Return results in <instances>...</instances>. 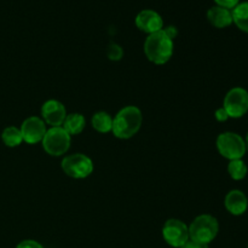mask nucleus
Instances as JSON below:
<instances>
[{
	"label": "nucleus",
	"mask_w": 248,
	"mask_h": 248,
	"mask_svg": "<svg viewBox=\"0 0 248 248\" xmlns=\"http://www.w3.org/2000/svg\"><path fill=\"white\" fill-rule=\"evenodd\" d=\"M245 142H246V148H247V150H248V133H247V136H246V140H245Z\"/></svg>",
	"instance_id": "nucleus-25"
},
{
	"label": "nucleus",
	"mask_w": 248,
	"mask_h": 248,
	"mask_svg": "<svg viewBox=\"0 0 248 248\" xmlns=\"http://www.w3.org/2000/svg\"><path fill=\"white\" fill-rule=\"evenodd\" d=\"M216 145H217L219 154L230 161L242 159L247 152L245 140L235 132L220 133L218 136Z\"/></svg>",
	"instance_id": "nucleus-4"
},
{
	"label": "nucleus",
	"mask_w": 248,
	"mask_h": 248,
	"mask_svg": "<svg viewBox=\"0 0 248 248\" xmlns=\"http://www.w3.org/2000/svg\"><path fill=\"white\" fill-rule=\"evenodd\" d=\"M144 53L150 62L165 64L173 56V40H171L162 29L149 34L144 41Z\"/></svg>",
	"instance_id": "nucleus-2"
},
{
	"label": "nucleus",
	"mask_w": 248,
	"mask_h": 248,
	"mask_svg": "<svg viewBox=\"0 0 248 248\" xmlns=\"http://www.w3.org/2000/svg\"><path fill=\"white\" fill-rule=\"evenodd\" d=\"M92 127L99 133H108L113 128V118L107 111H97L92 116Z\"/></svg>",
	"instance_id": "nucleus-16"
},
{
	"label": "nucleus",
	"mask_w": 248,
	"mask_h": 248,
	"mask_svg": "<svg viewBox=\"0 0 248 248\" xmlns=\"http://www.w3.org/2000/svg\"><path fill=\"white\" fill-rule=\"evenodd\" d=\"M181 248H208V245L201 244V242L194 241V240L189 239Z\"/></svg>",
	"instance_id": "nucleus-22"
},
{
	"label": "nucleus",
	"mask_w": 248,
	"mask_h": 248,
	"mask_svg": "<svg viewBox=\"0 0 248 248\" xmlns=\"http://www.w3.org/2000/svg\"><path fill=\"white\" fill-rule=\"evenodd\" d=\"M207 18L211 24L217 28H225L232 23V15L229 9L222 6H213L207 11Z\"/></svg>",
	"instance_id": "nucleus-13"
},
{
	"label": "nucleus",
	"mask_w": 248,
	"mask_h": 248,
	"mask_svg": "<svg viewBox=\"0 0 248 248\" xmlns=\"http://www.w3.org/2000/svg\"><path fill=\"white\" fill-rule=\"evenodd\" d=\"M16 248H44L38 241L34 240H23L17 245Z\"/></svg>",
	"instance_id": "nucleus-20"
},
{
	"label": "nucleus",
	"mask_w": 248,
	"mask_h": 248,
	"mask_svg": "<svg viewBox=\"0 0 248 248\" xmlns=\"http://www.w3.org/2000/svg\"><path fill=\"white\" fill-rule=\"evenodd\" d=\"M1 140L4 142V144L9 148L18 147L23 142L21 130L15 127V126H9V127L4 128V131L1 133Z\"/></svg>",
	"instance_id": "nucleus-17"
},
{
	"label": "nucleus",
	"mask_w": 248,
	"mask_h": 248,
	"mask_svg": "<svg viewBox=\"0 0 248 248\" xmlns=\"http://www.w3.org/2000/svg\"><path fill=\"white\" fill-rule=\"evenodd\" d=\"M19 130H21L22 137H23V142L28 143V144H36V143L41 142L47 131L44 120L38 116L27 118L22 123Z\"/></svg>",
	"instance_id": "nucleus-9"
},
{
	"label": "nucleus",
	"mask_w": 248,
	"mask_h": 248,
	"mask_svg": "<svg viewBox=\"0 0 248 248\" xmlns=\"http://www.w3.org/2000/svg\"><path fill=\"white\" fill-rule=\"evenodd\" d=\"M136 24L140 31H145L148 34L155 33V31H161L164 27L162 17L154 10H142L140 14L136 16Z\"/></svg>",
	"instance_id": "nucleus-11"
},
{
	"label": "nucleus",
	"mask_w": 248,
	"mask_h": 248,
	"mask_svg": "<svg viewBox=\"0 0 248 248\" xmlns=\"http://www.w3.org/2000/svg\"><path fill=\"white\" fill-rule=\"evenodd\" d=\"M219 232L218 220L211 215L198 216L189 227V237L194 241L208 245L216 239Z\"/></svg>",
	"instance_id": "nucleus-3"
},
{
	"label": "nucleus",
	"mask_w": 248,
	"mask_h": 248,
	"mask_svg": "<svg viewBox=\"0 0 248 248\" xmlns=\"http://www.w3.org/2000/svg\"><path fill=\"white\" fill-rule=\"evenodd\" d=\"M225 208L228 212L232 216H242L248 208V199L245 195L244 191L237 190H230L227 194L224 200Z\"/></svg>",
	"instance_id": "nucleus-12"
},
{
	"label": "nucleus",
	"mask_w": 248,
	"mask_h": 248,
	"mask_svg": "<svg viewBox=\"0 0 248 248\" xmlns=\"http://www.w3.org/2000/svg\"><path fill=\"white\" fill-rule=\"evenodd\" d=\"M162 236H164V240L170 246L181 248L190 239L189 237V227L182 220L171 218L164 224Z\"/></svg>",
	"instance_id": "nucleus-8"
},
{
	"label": "nucleus",
	"mask_w": 248,
	"mask_h": 248,
	"mask_svg": "<svg viewBox=\"0 0 248 248\" xmlns=\"http://www.w3.org/2000/svg\"><path fill=\"white\" fill-rule=\"evenodd\" d=\"M41 116L44 123L50 125L51 127H60L64 123L67 110L60 101L48 99L41 107Z\"/></svg>",
	"instance_id": "nucleus-10"
},
{
	"label": "nucleus",
	"mask_w": 248,
	"mask_h": 248,
	"mask_svg": "<svg viewBox=\"0 0 248 248\" xmlns=\"http://www.w3.org/2000/svg\"><path fill=\"white\" fill-rule=\"evenodd\" d=\"M62 170L67 176L75 179H84L93 171V162L84 154H72L62 160Z\"/></svg>",
	"instance_id": "nucleus-6"
},
{
	"label": "nucleus",
	"mask_w": 248,
	"mask_h": 248,
	"mask_svg": "<svg viewBox=\"0 0 248 248\" xmlns=\"http://www.w3.org/2000/svg\"><path fill=\"white\" fill-rule=\"evenodd\" d=\"M215 116L216 119H217V121H219V123H224V121H227L228 119H229V115H228V113L225 111L224 108L217 109L215 113Z\"/></svg>",
	"instance_id": "nucleus-23"
},
{
	"label": "nucleus",
	"mask_w": 248,
	"mask_h": 248,
	"mask_svg": "<svg viewBox=\"0 0 248 248\" xmlns=\"http://www.w3.org/2000/svg\"><path fill=\"white\" fill-rule=\"evenodd\" d=\"M85 126H86V120H85L84 116L79 113H73L65 116L62 127L64 128L70 136H75L80 135V133L84 131Z\"/></svg>",
	"instance_id": "nucleus-14"
},
{
	"label": "nucleus",
	"mask_w": 248,
	"mask_h": 248,
	"mask_svg": "<svg viewBox=\"0 0 248 248\" xmlns=\"http://www.w3.org/2000/svg\"><path fill=\"white\" fill-rule=\"evenodd\" d=\"M72 138L70 135L62 127H51L46 131L43 140V148L51 156H61L65 154L70 148Z\"/></svg>",
	"instance_id": "nucleus-5"
},
{
	"label": "nucleus",
	"mask_w": 248,
	"mask_h": 248,
	"mask_svg": "<svg viewBox=\"0 0 248 248\" xmlns=\"http://www.w3.org/2000/svg\"><path fill=\"white\" fill-rule=\"evenodd\" d=\"M232 22L245 33H248V1L239 2L232 9Z\"/></svg>",
	"instance_id": "nucleus-15"
},
{
	"label": "nucleus",
	"mask_w": 248,
	"mask_h": 248,
	"mask_svg": "<svg viewBox=\"0 0 248 248\" xmlns=\"http://www.w3.org/2000/svg\"><path fill=\"white\" fill-rule=\"evenodd\" d=\"M247 248H248V245H247Z\"/></svg>",
	"instance_id": "nucleus-26"
},
{
	"label": "nucleus",
	"mask_w": 248,
	"mask_h": 248,
	"mask_svg": "<svg viewBox=\"0 0 248 248\" xmlns=\"http://www.w3.org/2000/svg\"><path fill=\"white\" fill-rule=\"evenodd\" d=\"M162 31H165V34H166V35L169 36V38L171 39V40H173V39L176 38L177 35H178V31H177V28H176V27H173V26H170V27H167V28L162 29Z\"/></svg>",
	"instance_id": "nucleus-24"
},
{
	"label": "nucleus",
	"mask_w": 248,
	"mask_h": 248,
	"mask_svg": "<svg viewBox=\"0 0 248 248\" xmlns=\"http://www.w3.org/2000/svg\"><path fill=\"white\" fill-rule=\"evenodd\" d=\"M223 108L229 118L239 119L248 111V91L242 87H234L225 96Z\"/></svg>",
	"instance_id": "nucleus-7"
},
{
	"label": "nucleus",
	"mask_w": 248,
	"mask_h": 248,
	"mask_svg": "<svg viewBox=\"0 0 248 248\" xmlns=\"http://www.w3.org/2000/svg\"><path fill=\"white\" fill-rule=\"evenodd\" d=\"M143 123V115L140 108L135 106H128L118 111L115 118L113 119V128L111 132L116 138L128 140L132 138L138 131Z\"/></svg>",
	"instance_id": "nucleus-1"
},
{
	"label": "nucleus",
	"mask_w": 248,
	"mask_h": 248,
	"mask_svg": "<svg viewBox=\"0 0 248 248\" xmlns=\"http://www.w3.org/2000/svg\"><path fill=\"white\" fill-rule=\"evenodd\" d=\"M107 56H108L109 60L114 61V62H116V61H120L121 58L124 57L123 47L115 43L109 44L108 48H107Z\"/></svg>",
	"instance_id": "nucleus-19"
},
{
	"label": "nucleus",
	"mask_w": 248,
	"mask_h": 248,
	"mask_svg": "<svg viewBox=\"0 0 248 248\" xmlns=\"http://www.w3.org/2000/svg\"><path fill=\"white\" fill-rule=\"evenodd\" d=\"M218 4V6L225 7V9H234L237 4L240 2V0H215Z\"/></svg>",
	"instance_id": "nucleus-21"
},
{
	"label": "nucleus",
	"mask_w": 248,
	"mask_h": 248,
	"mask_svg": "<svg viewBox=\"0 0 248 248\" xmlns=\"http://www.w3.org/2000/svg\"><path fill=\"white\" fill-rule=\"evenodd\" d=\"M247 165L245 164V161L242 159L237 160H232L228 165V173L230 174L234 181H241L245 177L247 176Z\"/></svg>",
	"instance_id": "nucleus-18"
}]
</instances>
